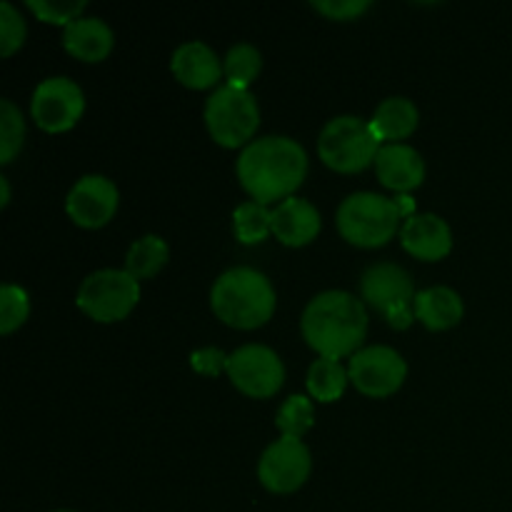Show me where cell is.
Returning <instances> with one entry per match:
<instances>
[{"instance_id":"obj_22","label":"cell","mask_w":512,"mask_h":512,"mask_svg":"<svg viewBox=\"0 0 512 512\" xmlns=\"http://www.w3.org/2000/svg\"><path fill=\"white\" fill-rule=\"evenodd\" d=\"M350 375L343 368V363L335 358H323L313 360L308 368V390L315 400L320 403H330V400H338L343 395L345 385H348Z\"/></svg>"},{"instance_id":"obj_19","label":"cell","mask_w":512,"mask_h":512,"mask_svg":"<svg viewBox=\"0 0 512 512\" xmlns=\"http://www.w3.org/2000/svg\"><path fill=\"white\" fill-rule=\"evenodd\" d=\"M415 318L423 320L430 330H445L460 323L465 313V303L460 293L450 285H430L418 290L413 298Z\"/></svg>"},{"instance_id":"obj_30","label":"cell","mask_w":512,"mask_h":512,"mask_svg":"<svg viewBox=\"0 0 512 512\" xmlns=\"http://www.w3.org/2000/svg\"><path fill=\"white\" fill-rule=\"evenodd\" d=\"M313 8L333 20H350L370 8V0H313Z\"/></svg>"},{"instance_id":"obj_6","label":"cell","mask_w":512,"mask_h":512,"mask_svg":"<svg viewBox=\"0 0 512 512\" xmlns=\"http://www.w3.org/2000/svg\"><path fill=\"white\" fill-rule=\"evenodd\" d=\"M203 118L215 143L225 148H245L258 130L260 108L248 88L223 83L205 100Z\"/></svg>"},{"instance_id":"obj_2","label":"cell","mask_w":512,"mask_h":512,"mask_svg":"<svg viewBox=\"0 0 512 512\" xmlns=\"http://www.w3.org/2000/svg\"><path fill=\"white\" fill-rule=\"evenodd\" d=\"M300 330L310 348L323 358L340 360L360 350L368 333V310L363 300L348 290H323L303 308Z\"/></svg>"},{"instance_id":"obj_3","label":"cell","mask_w":512,"mask_h":512,"mask_svg":"<svg viewBox=\"0 0 512 512\" xmlns=\"http://www.w3.org/2000/svg\"><path fill=\"white\" fill-rule=\"evenodd\" d=\"M215 315L233 328H258L275 310V288L265 273L250 265H233L210 288Z\"/></svg>"},{"instance_id":"obj_32","label":"cell","mask_w":512,"mask_h":512,"mask_svg":"<svg viewBox=\"0 0 512 512\" xmlns=\"http://www.w3.org/2000/svg\"><path fill=\"white\" fill-rule=\"evenodd\" d=\"M10 200V183L5 175H0V205H8Z\"/></svg>"},{"instance_id":"obj_29","label":"cell","mask_w":512,"mask_h":512,"mask_svg":"<svg viewBox=\"0 0 512 512\" xmlns=\"http://www.w3.org/2000/svg\"><path fill=\"white\" fill-rule=\"evenodd\" d=\"M30 10L45 23L68 25L75 18H80L85 10V0H28Z\"/></svg>"},{"instance_id":"obj_1","label":"cell","mask_w":512,"mask_h":512,"mask_svg":"<svg viewBox=\"0 0 512 512\" xmlns=\"http://www.w3.org/2000/svg\"><path fill=\"white\" fill-rule=\"evenodd\" d=\"M235 170L253 200L268 205L300 188L308 173V153L290 135H263L240 150Z\"/></svg>"},{"instance_id":"obj_28","label":"cell","mask_w":512,"mask_h":512,"mask_svg":"<svg viewBox=\"0 0 512 512\" xmlns=\"http://www.w3.org/2000/svg\"><path fill=\"white\" fill-rule=\"evenodd\" d=\"M25 40V20L10 0H0V55H13Z\"/></svg>"},{"instance_id":"obj_26","label":"cell","mask_w":512,"mask_h":512,"mask_svg":"<svg viewBox=\"0 0 512 512\" xmlns=\"http://www.w3.org/2000/svg\"><path fill=\"white\" fill-rule=\"evenodd\" d=\"M23 113L10 98H0V163L8 165L23 145Z\"/></svg>"},{"instance_id":"obj_5","label":"cell","mask_w":512,"mask_h":512,"mask_svg":"<svg viewBox=\"0 0 512 512\" xmlns=\"http://www.w3.org/2000/svg\"><path fill=\"white\" fill-rule=\"evenodd\" d=\"M380 138L370 128V120L358 115H335L323 125L318 135V153L325 165L340 173H358L375 163Z\"/></svg>"},{"instance_id":"obj_11","label":"cell","mask_w":512,"mask_h":512,"mask_svg":"<svg viewBox=\"0 0 512 512\" xmlns=\"http://www.w3.org/2000/svg\"><path fill=\"white\" fill-rule=\"evenodd\" d=\"M313 458L308 445L293 435H280L263 450L258 460V478L270 493H293L308 480Z\"/></svg>"},{"instance_id":"obj_8","label":"cell","mask_w":512,"mask_h":512,"mask_svg":"<svg viewBox=\"0 0 512 512\" xmlns=\"http://www.w3.org/2000/svg\"><path fill=\"white\" fill-rule=\"evenodd\" d=\"M225 373L233 385L253 398H268L285 383V363L270 345L245 343L228 355Z\"/></svg>"},{"instance_id":"obj_24","label":"cell","mask_w":512,"mask_h":512,"mask_svg":"<svg viewBox=\"0 0 512 512\" xmlns=\"http://www.w3.org/2000/svg\"><path fill=\"white\" fill-rule=\"evenodd\" d=\"M263 68V55L253 43H235L223 58V75L230 85L248 88Z\"/></svg>"},{"instance_id":"obj_16","label":"cell","mask_w":512,"mask_h":512,"mask_svg":"<svg viewBox=\"0 0 512 512\" xmlns=\"http://www.w3.org/2000/svg\"><path fill=\"white\" fill-rule=\"evenodd\" d=\"M175 78L188 88H210L223 75V63L218 53L203 40H185L173 50L170 58Z\"/></svg>"},{"instance_id":"obj_27","label":"cell","mask_w":512,"mask_h":512,"mask_svg":"<svg viewBox=\"0 0 512 512\" xmlns=\"http://www.w3.org/2000/svg\"><path fill=\"white\" fill-rule=\"evenodd\" d=\"M30 313V298L18 283H3L0 288V333H13Z\"/></svg>"},{"instance_id":"obj_9","label":"cell","mask_w":512,"mask_h":512,"mask_svg":"<svg viewBox=\"0 0 512 512\" xmlns=\"http://www.w3.org/2000/svg\"><path fill=\"white\" fill-rule=\"evenodd\" d=\"M85 110V93L68 75H50L40 80L30 98V113L35 123L48 133L73 128Z\"/></svg>"},{"instance_id":"obj_23","label":"cell","mask_w":512,"mask_h":512,"mask_svg":"<svg viewBox=\"0 0 512 512\" xmlns=\"http://www.w3.org/2000/svg\"><path fill=\"white\" fill-rule=\"evenodd\" d=\"M233 230L240 243H258L273 233V210L258 200L240 203L233 210Z\"/></svg>"},{"instance_id":"obj_7","label":"cell","mask_w":512,"mask_h":512,"mask_svg":"<svg viewBox=\"0 0 512 512\" xmlns=\"http://www.w3.org/2000/svg\"><path fill=\"white\" fill-rule=\"evenodd\" d=\"M140 300V280L125 268H100L85 275L75 303L98 323L123 320Z\"/></svg>"},{"instance_id":"obj_15","label":"cell","mask_w":512,"mask_h":512,"mask_svg":"<svg viewBox=\"0 0 512 512\" xmlns=\"http://www.w3.org/2000/svg\"><path fill=\"white\" fill-rule=\"evenodd\" d=\"M375 173H378L380 183L388 188L413 190L423 183L425 178V160L413 145L408 143H385L380 145L378 155H375Z\"/></svg>"},{"instance_id":"obj_21","label":"cell","mask_w":512,"mask_h":512,"mask_svg":"<svg viewBox=\"0 0 512 512\" xmlns=\"http://www.w3.org/2000/svg\"><path fill=\"white\" fill-rule=\"evenodd\" d=\"M170 248L165 243L163 235H140L138 240H133V245L128 248V255H125V270H128L133 278H153L165 263H168Z\"/></svg>"},{"instance_id":"obj_17","label":"cell","mask_w":512,"mask_h":512,"mask_svg":"<svg viewBox=\"0 0 512 512\" xmlns=\"http://www.w3.org/2000/svg\"><path fill=\"white\" fill-rule=\"evenodd\" d=\"M320 210L310 200L290 195L273 208V233L285 245H305L320 233Z\"/></svg>"},{"instance_id":"obj_18","label":"cell","mask_w":512,"mask_h":512,"mask_svg":"<svg viewBox=\"0 0 512 512\" xmlns=\"http://www.w3.org/2000/svg\"><path fill=\"white\" fill-rule=\"evenodd\" d=\"M63 45L75 58L98 63L113 48V28L103 18L80 15L63 28Z\"/></svg>"},{"instance_id":"obj_25","label":"cell","mask_w":512,"mask_h":512,"mask_svg":"<svg viewBox=\"0 0 512 512\" xmlns=\"http://www.w3.org/2000/svg\"><path fill=\"white\" fill-rule=\"evenodd\" d=\"M315 420V408L313 400L308 395H290L278 410V418H275V425H278L280 435H293V438H303V433H308L310 425Z\"/></svg>"},{"instance_id":"obj_31","label":"cell","mask_w":512,"mask_h":512,"mask_svg":"<svg viewBox=\"0 0 512 512\" xmlns=\"http://www.w3.org/2000/svg\"><path fill=\"white\" fill-rule=\"evenodd\" d=\"M190 365H193L198 373L218 375L220 370H225V365H228V355L220 348H215V345H208V348H200L190 355Z\"/></svg>"},{"instance_id":"obj_33","label":"cell","mask_w":512,"mask_h":512,"mask_svg":"<svg viewBox=\"0 0 512 512\" xmlns=\"http://www.w3.org/2000/svg\"><path fill=\"white\" fill-rule=\"evenodd\" d=\"M50 512H75V510H50Z\"/></svg>"},{"instance_id":"obj_4","label":"cell","mask_w":512,"mask_h":512,"mask_svg":"<svg viewBox=\"0 0 512 512\" xmlns=\"http://www.w3.org/2000/svg\"><path fill=\"white\" fill-rule=\"evenodd\" d=\"M400 218H403V208L398 200L385 198L373 190L350 193L335 213L340 235L348 243L363 245V248H378L388 243L398 233Z\"/></svg>"},{"instance_id":"obj_20","label":"cell","mask_w":512,"mask_h":512,"mask_svg":"<svg viewBox=\"0 0 512 512\" xmlns=\"http://www.w3.org/2000/svg\"><path fill=\"white\" fill-rule=\"evenodd\" d=\"M420 110L405 95H390V98L380 100L375 108L373 118H370V128L375 130L380 140H390V143H400L408 138L415 128H418Z\"/></svg>"},{"instance_id":"obj_13","label":"cell","mask_w":512,"mask_h":512,"mask_svg":"<svg viewBox=\"0 0 512 512\" xmlns=\"http://www.w3.org/2000/svg\"><path fill=\"white\" fill-rule=\"evenodd\" d=\"M360 295H363V303L373 305L385 315L395 305L413 303V275L398 263H373L360 275Z\"/></svg>"},{"instance_id":"obj_12","label":"cell","mask_w":512,"mask_h":512,"mask_svg":"<svg viewBox=\"0 0 512 512\" xmlns=\"http://www.w3.org/2000/svg\"><path fill=\"white\" fill-rule=\"evenodd\" d=\"M118 185L100 173L80 175L65 195V210L83 228H100L118 210Z\"/></svg>"},{"instance_id":"obj_10","label":"cell","mask_w":512,"mask_h":512,"mask_svg":"<svg viewBox=\"0 0 512 512\" xmlns=\"http://www.w3.org/2000/svg\"><path fill=\"white\" fill-rule=\"evenodd\" d=\"M348 375L360 393L370 398H385L403 385L408 363L390 345H365L350 355Z\"/></svg>"},{"instance_id":"obj_14","label":"cell","mask_w":512,"mask_h":512,"mask_svg":"<svg viewBox=\"0 0 512 512\" xmlns=\"http://www.w3.org/2000/svg\"><path fill=\"white\" fill-rule=\"evenodd\" d=\"M400 240L420 260H440L453 248V230L438 213H415L400 228Z\"/></svg>"}]
</instances>
